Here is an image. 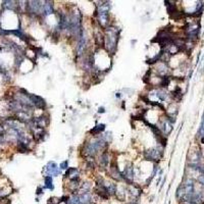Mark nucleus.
<instances>
[{
    "instance_id": "1",
    "label": "nucleus",
    "mask_w": 204,
    "mask_h": 204,
    "mask_svg": "<svg viewBox=\"0 0 204 204\" xmlns=\"http://www.w3.org/2000/svg\"><path fill=\"white\" fill-rule=\"evenodd\" d=\"M118 38H120V32L115 28H106L105 36H104V42H105V48L108 52L113 53L117 46Z\"/></svg>"
},
{
    "instance_id": "2",
    "label": "nucleus",
    "mask_w": 204,
    "mask_h": 204,
    "mask_svg": "<svg viewBox=\"0 0 204 204\" xmlns=\"http://www.w3.org/2000/svg\"><path fill=\"white\" fill-rule=\"evenodd\" d=\"M28 11L35 14H40L43 12V4H41L40 1H30L27 4Z\"/></svg>"
},
{
    "instance_id": "3",
    "label": "nucleus",
    "mask_w": 204,
    "mask_h": 204,
    "mask_svg": "<svg viewBox=\"0 0 204 204\" xmlns=\"http://www.w3.org/2000/svg\"><path fill=\"white\" fill-rule=\"evenodd\" d=\"M29 97H30V100L33 105H35L38 108H41V109H44V108H45L46 102L44 101L43 98H41L40 96H37V95H33V94H29Z\"/></svg>"
},
{
    "instance_id": "4",
    "label": "nucleus",
    "mask_w": 204,
    "mask_h": 204,
    "mask_svg": "<svg viewBox=\"0 0 204 204\" xmlns=\"http://www.w3.org/2000/svg\"><path fill=\"white\" fill-rule=\"evenodd\" d=\"M46 172L48 176H58L59 174V170L57 168V164L53 161H50L46 166Z\"/></svg>"
},
{
    "instance_id": "5",
    "label": "nucleus",
    "mask_w": 204,
    "mask_h": 204,
    "mask_svg": "<svg viewBox=\"0 0 204 204\" xmlns=\"http://www.w3.org/2000/svg\"><path fill=\"white\" fill-rule=\"evenodd\" d=\"M144 156H145V158H146V160H155V159L159 158L160 152H159L157 149L152 148V149H149V150L145 151Z\"/></svg>"
},
{
    "instance_id": "6",
    "label": "nucleus",
    "mask_w": 204,
    "mask_h": 204,
    "mask_svg": "<svg viewBox=\"0 0 204 204\" xmlns=\"http://www.w3.org/2000/svg\"><path fill=\"white\" fill-rule=\"evenodd\" d=\"M128 190H129V193L133 196L134 198H139V196L141 195L142 190L138 187L137 185H134V184H130L129 187H128Z\"/></svg>"
},
{
    "instance_id": "7",
    "label": "nucleus",
    "mask_w": 204,
    "mask_h": 204,
    "mask_svg": "<svg viewBox=\"0 0 204 204\" xmlns=\"http://www.w3.org/2000/svg\"><path fill=\"white\" fill-rule=\"evenodd\" d=\"M65 177L71 178V181H79V170L76 168H69L65 172Z\"/></svg>"
},
{
    "instance_id": "8",
    "label": "nucleus",
    "mask_w": 204,
    "mask_h": 204,
    "mask_svg": "<svg viewBox=\"0 0 204 204\" xmlns=\"http://www.w3.org/2000/svg\"><path fill=\"white\" fill-rule=\"evenodd\" d=\"M43 12L46 16L52 14L54 12L53 5L51 4V2H45V4H43Z\"/></svg>"
},
{
    "instance_id": "9",
    "label": "nucleus",
    "mask_w": 204,
    "mask_h": 204,
    "mask_svg": "<svg viewBox=\"0 0 204 204\" xmlns=\"http://www.w3.org/2000/svg\"><path fill=\"white\" fill-rule=\"evenodd\" d=\"M161 130H162V132H164L166 134H168L170 133V131L172 130V125H170V122H168V118L166 120H164V122H161Z\"/></svg>"
},
{
    "instance_id": "10",
    "label": "nucleus",
    "mask_w": 204,
    "mask_h": 204,
    "mask_svg": "<svg viewBox=\"0 0 204 204\" xmlns=\"http://www.w3.org/2000/svg\"><path fill=\"white\" fill-rule=\"evenodd\" d=\"M108 155L107 153H102L101 154V156L99 157V163H100V166H102V168H105L106 166L108 164Z\"/></svg>"
},
{
    "instance_id": "11",
    "label": "nucleus",
    "mask_w": 204,
    "mask_h": 204,
    "mask_svg": "<svg viewBox=\"0 0 204 204\" xmlns=\"http://www.w3.org/2000/svg\"><path fill=\"white\" fill-rule=\"evenodd\" d=\"M104 130H105V125H98L95 128H93V129L90 131V133L93 134V135H98V134L102 133Z\"/></svg>"
},
{
    "instance_id": "12",
    "label": "nucleus",
    "mask_w": 204,
    "mask_h": 204,
    "mask_svg": "<svg viewBox=\"0 0 204 204\" xmlns=\"http://www.w3.org/2000/svg\"><path fill=\"white\" fill-rule=\"evenodd\" d=\"M106 189H107V192L108 194H109V196H113L115 195L116 193V189H117V187H116L115 184H113V183H111V184H109V185L105 186Z\"/></svg>"
},
{
    "instance_id": "13",
    "label": "nucleus",
    "mask_w": 204,
    "mask_h": 204,
    "mask_svg": "<svg viewBox=\"0 0 204 204\" xmlns=\"http://www.w3.org/2000/svg\"><path fill=\"white\" fill-rule=\"evenodd\" d=\"M95 41H96V43L98 44L99 46H103V43H104V36L101 33H97L95 35Z\"/></svg>"
},
{
    "instance_id": "14",
    "label": "nucleus",
    "mask_w": 204,
    "mask_h": 204,
    "mask_svg": "<svg viewBox=\"0 0 204 204\" xmlns=\"http://www.w3.org/2000/svg\"><path fill=\"white\" fill-rule=\"evenodd\" d=\"M44 187L46 189H49V190H53L54 187L52 185V178L50 176H46L45 177V186Z\"/></svg>"
},
{
    "instance_id": "15",
    "label": "nucleus",
    "mask_w": 204,
    "mask_h": 204,
    "mask_svg": "<svg viewBox=\"0 0 204 204\" xmlns=\"http://www.w3.org/2000/svg\"><path fill=\"white\" fill-rule=\"evenodd\" d=\"M14 3L15 2H13V1H5V2H3V6L7 9H14L15 5H16Z\"/></svg>"
},
{
    "instance_id": "16",
    "label": "nucleus",
    "mask_w": 204,
    "mask_h": 204,
    "mask_svg": "<svg viewBox=\"0 0 204 204\" xmlns=\"http://www.w3.org/2000/svg\"><path fill=\"white\" fill-rule=\"evenodd\" d=\"M166 96H168V94H166V91H163V90H158V91H157V97H158L160 100H166Z\"/></svg>"
},
{
    "instance_id": "17",
    "label": "nucleus",
    "mask_w": 204,
    "mask_h": 204,
    "mask_svg": "<svg viewBox=\"0 0 204 204\" xmlns=\"http://www.w3.org/2000/svg\"><path fill=\"white\" fill-rule=\"evenodd\" d=\"M19 152H27V151H29L28 145H26V144H24V143H21V142H19Z\"/></svg>"
},
{
    "instance_id": "18",
    "label": "nucleus",
    "mask_w": 204,
    "mask_h": 204,
    "mask_svg": "<svg viewBox=\"0 0 204 204\" xmlns=\"http://www.w3.org/2000/svg\"><path fill=\"white\" fill-rule=\"evenodd\" d=\"M168 84H170V78L168 77H163L162 79H161V82H160L161 87H168Z\"/></svg>"
},
{
    "instance_id": "19",
    "label": "nucleus",
    "mask_w": 204,
    "mask_h": 204,
    "mask_svg": "<svg viewBox=\"0 0 204 204\" xmlns=\"http://www.w3.org/2000/svg\"><path fill=\"white\" fill-rule=\"evenodd\" d=\"M90 187H91V185H90V183H84V185H83V189L84 190H87V192H89V189H90Z\"/></svg>"
},
{
    "instance_id": "20",
    "label": "nucleus",
    "mask_w": 204,
    "mask_h": 204,
    "mask_svg": "<svg viewBox=\"0 0 204 204\" xmlns=\"http://www.w3.org/2000/svg\"><path fill=\"white\" fill-rule=\"evenodd\" d=\"M60 168H61V170H65V168H67V161H63V162H61V164H60Z\"/></svg>"
},
{
    "instance_id": "21",
    "label": "nucleus",
    "mask_w": 204,
    "mask_h": 204,
    "mask_svg": "<svg viewBox=\"0 0 204 204\" xmlns=\"http://www.w3.org/2000/svg\"><path fill=\"white\" fill-rule=\"evenodd\" d=\"M42 191H43V189H42V188L39 187L38 189H37L36 194H37V195H41V194H43V192H42Z\"/></svg>"
},
{
    "instance_id": "22",
    "label": "nucleus",
    "mask_w": 204,
    "mask_h": 204,
    "mask_svg": "<svg viewBox=\"0 0 204 204\" xmlns=\"http://www.w3.org/2000/svg\"><path fill=\"white\" fill-rule=\"evenodd\" d=\"M99 112H100V113H102V112H103V113H104V112H105V109H104V108H102V107H100V108H99Z\"/></svg>"
},
{
    "instance_id": "23",
    "label": "nucleus",
    "mask_w": 204,
    "mask_h": 204,
    "mask_svg": "<svg viewBox=\"0 0 204 204\" xmlns=\"http://www.w3.org/2000/svg\"><path fill=\"white\" fill-rule=\"evenodd\" d=\"M199 181L202 183V184H204V176H202V177H200V179H199Z\"/></svg>"
},
{
    "instance_id": "24",
    "label": "nucleus",
    "mask_w": 204,
    "mask_h": 204,
    "mask_svg": "<svg viewBox=\"0 0 204 204\" xmlns=\"http://www.w3.org/2000/svg\"><path fill=\"white\" fill-rule=\"evenodd\" d=\"M128 204H137V203H136V202H133V201H132V202H129Z\"/></svg>"
}]
</instances>
